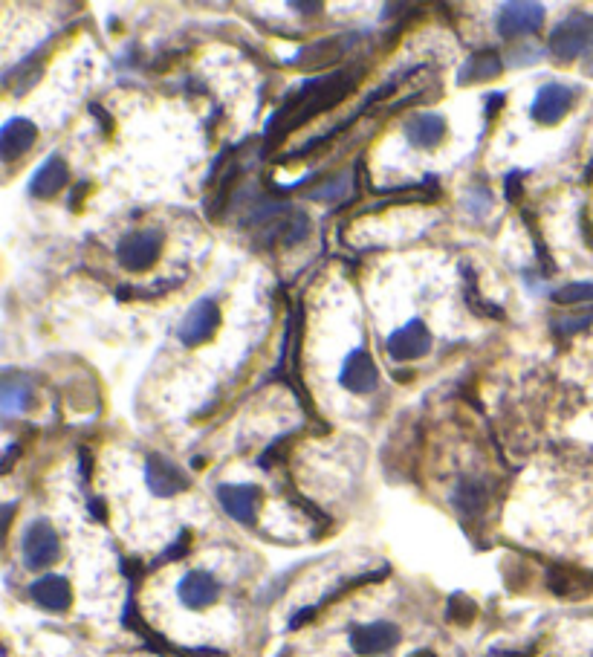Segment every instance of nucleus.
<instances>
[{
    "mask_svg": "<svg viewBox=\"0 0 593 657\" xmlns=\"http://www.w3.org/2000/svg\"><path fill=\"white\" fill-rule=\"evenodd\" d=\"M29 594H32L35 603L41 605V608H47V611H67V608H70V600H73L70 582H67L64 576L55 574L41 576L38 582H32Z\"/></svg>",
    "mask_w": 593,
    "mask_h": 657,
    "instance_id": "2eb2a0df",
    "label": "nucleus"
},
{
    "mask_svg": "<svg viewBox=\"0 0 593 657\" xmlns=\"http://www.w3.org/2000/svg\"><path fill=\"white\" fill-rule=\"evenodd\" d=\"M35 137H38V128L29 119H24V116L9 119L3 125V131H0V154H3V160L12 163L21 154H27L29 148L35 145Z\"/></svg>",
    "mask_w": 593,
    "mask_h": 657,
    "instance_id": "ddd939ff",
    "label": "nucleus"
},
{
    "mask_svg": "<svg viewBox=\"0 0 593 657\" xmlns=\"http://www.w3.org/2000/svg\"><path fill=\"white\" fill-rule=\"evenodd\" d=\"M70 180V168L61 157H50L47 163L35 171V177L29 180V194L32 197H55L67 186Z\"/></svg>",
    "mask_w": 593,
    "mask_h": 657,
    "instance_id": "dca6fc26",
    "label": "nucleus"
},
{
    "mask_svg": "<svg viewBox=\"0 0 593 657\" xmlns=\"http://www.w3.org/2000/svg\"><path fill=\"white\" fill-rule=\"evenodd\" d=\"M405 139L414 145V148H437L443 137H446V119L437 116V113H417L405 122Z\"/></svg>",
    "mask_w": 593,
    "mask_h": 657,
    "instance_id": "4468645a",
    "label": "nucleus"
},
{
    "mask_svg": "<svg viewBox=\"0 0 593 657\" xmlns=\"http://www.w3.org/2000/svg\"><path fill=\"white\" fill-rule=\"evenodd\" d=\"M588 325H593V310H585V313H567V316H559L553 322V333L562 336V339H570L576 336L579 330H585Z\"/></svg>",
    "mask_w": 593,
    "mask_h": 657,
    "instance_id": "6ab92c4d",
    "label": "nucleus"
},
{
    "mask_svg": "<svg viewBox=\"0 0 593 657\" xmlns=\"http://www.w3.org/2000/svg\"><path fill=\"white\" fill-rule=\"evenodd\" d=\"M544 24V6L541 3H504L498 12V32L504 38L533 35Z\"/></svg>",
    "mask_w": 593,
    "mask_h": 657,
    "instance_id": "423d86ee",
    "label": "nucleus"
},
{
    "mask_svg": "<svg viewBox=\"0 0 593 657\" xmlns=\"http://www.w3.org/2000/svg\"><path fill=\"white\" fill-rule=\"evenodd\" d=\"M593 44V18L591 15H570L550 35V53L559 61H573Z\"/></svg>",
    "mask_w": 593,
    "mask_h": 657,
    "instance_id": "f257e3e1",
    "label": "nucleus"
},
{
    "mask_svg": "<svg viewBox=\"0 0 593 657\" xmlns=\"http://www.w3.org/2000/svg\"><path fill=\"white\" fill-rule=\"evenodd\" d=\"M162 252V235L154 229H139L134 235H128L119 249H116V258L125 270L131 273H142V270H151L157 264Z\"/></svg>",
    "mask_w": 593,
    "mask_h": 657,
    "instance_id": "7ed1b4c3",
    "label": "nucleus"
},
{
    "mask_svg": "<svg viewBox=\"0 0 593 657\" xmlns=\"http://www.w3.org/2000/svg\"><path fill=\"white\" fill-rule=\"evenodd\" d=\"M339 383L345 385L353 394H371L379 383V371L374 356L368 351H351L342 362Z\"/></svg>",
    "mask_w": 593,
    "mask_h": 657,
    "instance_id": "0eeeda50",
    "label": "nucleus"
},
{
    "mask_svg": "<svg viewBox=\"0 0 593 657\" xmlns=\"http://www.w3.org/2000/svg\"><path fill=\"white\" fill-rule=\"evenodd\" d=\"M585 177H588V180H593V163L588 165V171H585Z\"/></svg>",
    "mask_w": 593,
    "mask_h": 657,
    "instance_id": "bb28decb",
    "label": "nucleus"
},
{
    "mask_svg": "<svg viewBox=\"0 0 593 657\" xmlns=\"http://www.w3.org/2000/svg\"><path fill=\"white\" fill-rule=\"evenodd\" d=\"M0 403H3V411L6 414H15L27 406V388L24 385H3V394H0Z\"/></svg>",
    "mask_w": 593,
    "mask_h": 657,
    "instance_id": "4be33fe9",
    "label": "nucleus"
},
{
    "mask_svg": "<svg viewBox=\"0 0 593 657\" xmlns=\"http://www.w3.org/2000/svg\"><path fill=\"white\" fill-rule=\"evenodd\" d=\"M21 553H24V562L32 571H41V568H50L58 553H61V545H58V533L50 521L38 519L32 521L24 533V542H21Z\"/></svg>",
    "mask_w": 593,
    "mask_h": 657,
    "instance_id": "f03ea898",
    "label": "nucleus"
},
{
    "mask_svg": "<svg viewBox=\"0 0 593 657\" xmlns=\"http://www.w3.org/2000/svg\"><path fill=\"white\" fill-rule=\"evenodd\" d=\"M177 594L186 608H206L220 597V585H217L215 576L206 574V571H189L180 579Z\"/></svg>",
    "mask_w": 593,
    "mask_h": 657,
    "instance_id": "f8f14e48",
    "label": "nucleus"
},
{
    "mask_svg": "<svg viewBox=\"0 0 593 657\" xmlns=\"http://www.w3.org/2000/svg\"><path fill=\"white\" fill-rule=\"evenodd\" d=\"M400 643V629L391 623H368V626H356L351 634V646L356 655L374 657L391 652Z\"/></svg>",
    "mask_w": 593,
    "mask_h": 657,
    "instance_id": "6e6552de",
    "label": "nucleus"
},
{
    "mask_svg": "<svg viewBox=\"0 0 593 657\" xmlns=\"http://www.w3.org/2000/svg\"><path fill=\"white\" fill-rule=\"evenodd\" d=\"M15 452H18V449H15V446H12V449H9V452H6V461H3V472H6V469H9V466H12V461H15Z\"/></svg>",
    "mask_w": 593,
    "mask_h": 657,
    "instance_id": "a878e982",
    "label": "nucleus"
},
{
    "mask_svg": "<svg viewBox=\"0 0 593 657\" xmlns=\"http://www.w3.org/2000/svg\"><path fill=\"white\" fill-rule=\"evenodd\" d=\"M501 76V58L492 53V50H484V53H475L458 73L460 84H475V82H489Z\"/></svg>",
    "mask_w": 593,
    "mask_h": 657,
    "instance_id": "f3484780",
    "label": "nucleus"
},
{
    "mask_svg": "<svg viewBox=\"0 0 593 657\" xmlns=\"http://www.w3.org/2000/svg\"><path fill=\"white\" fill-rule=\"evenodd\" d=\"M385 351L394 362H408V359H420L432 351V333L426 328L423 319H411L405 328L394 330L385 342Z\"/></svg>",
    "mask_w": 593,
    "mask_h": 657,
    "instance_id": "20e7f679",
    "label": "nucleus"
},
{
    "mask_svg": "<svg viewBox=\"0 0 593 657\" xmlns=\"http://www.w3.org/2000/svg\"><path fill=\"white\" fill-rule=\"evenodd\" d=\"M475 614H478V608H475V603H472L469 597H463V594H455V597L449 600V608H446V617H449L452 623H458V626L472 623Z\"/></svg>",
    "mask_w": 593,
    "mask_h": 657,
    "instance_id": "aec40b11",
    "label": "nucleus"
},
{
    "mask_svg": "<svg viewBox=\"0 0 593 657\" xmlns=\"http://www.w3.org/2000/svg\"><path fill=\"white\" fill-rule=\"evenodd\" d=\"M417 657H434V655H432V652H420V655H417Z\"/></svg>",
    "mask_w": 593,
    "mask_h": 657,
    "instance_id": "cd10ccee",
    "label": "nucleus"
},
{
    "mask_svg": "<svg viewBox=\"0 0 593 657\" xmlns=\"http://www.w3.org/2000/svg\"><path fill=\"white\" fill-rule=\"evenodd\" d=\"M573 105V93H570V87L565 84H544L539 90V96H536V102H533V119L539 122V125H556V122H562L565 119V113Z\"/></svg>",
    "mask_w": 593,
    "mask_h": 657,
    "instance_id": "9d476101",
    "label": "nucleus"
},
{
    "mask_svg": "<svg viewBox=\"0 0 593 657\" xmlns=\"http://www.w3.org/2000/svg\"><path fill=\"white\" fill-rule=\"evenodd\" d=\"M486 498H489L486 487L481 481H475V478L460 481L458 490H455V504H458V510L463 516H478V513H484Z\"/></svg>",
    "mask_w": 593,
    "mask_h": 657,
    "instance_id": "a211bd4d",
    "label": "nucleus"
},
{
    "mask_svg": "<svg viewBox=\"0 0 593 657\" xmlns=\"http://www.w3.org/2000/svg\"><path fill=\"white\" fill-rule=\"evenodd\" d=\"M258 498L261 490L258 487H249V484H223L217 490V501L220 507L241 524H249L255 519V510H258Z\"/></svg>",
    "mask_w": 593,
    "mask_h": 657,
    "instance_id": "9b49d317",
    "label": "nucleus"
},
{
    "mask_svg": "<svg viewBox=\"0 0 593 657\" xmlns=\"http://www.w3.org/2000/svg\"><path fill=\"white\" fill-rule=\"evenodd\" d=\"M553 302L556 304H582L593 302V284L591 281H582V284H567L559 293H553Z\"/></svg>",
    "mask_w": 593,
    "mask_h": 657,
    "instance_id": "412c9836",
    "label": "nucleus"
},
{
    "mask_svg": "<svg viewBox=\"0 0 593 657\" xmlns=\"http://www.w3.org/2000/svg\"><path fill=\"white\" fill-rule=\"evenodd\" d=\"M296 12H322V3H293Z\"/></svg>",
    "mask_w": 593,
    "mask_h": 657,
    "instance_id": "393cba45",
    "label": "nucleus"
},
{
    "mask_svg": "<svg viewBox=\"0 0 593 657\" xmlns=\"http://www.w3.org/2000/svg\"><path fill=\"white\" fill-rule=\"evenodd\" d=\"M521 180H524L521 174H510L507 177V197L510 200H521Z\"/></svg>",
    "mask_w": 593,
    "mask_h": 657,
    "instance_id": "b1692460",
    "label": "nucleus"
},
{
    "mask_svg": "<svg viewBox=\"0 0 593 657\" xmlns=\"http://www.w3.org/2000/svg\"><path fill=\"white\" fill-rule=\"evenodd\" d=\"M220 328V307L212 299H200L191 307L180 325V342L186 348H197L203 345L209 336H215V330Z\"/></svg>",
    "mask_w": 593,
    "mask_h": 657,
    "instance_id": "39448f33",
    "label": "nucleus"
},
{
    "mask_svg": "<svg viewBox=\"0 0 593 657\" xmlns=\"http://www.w3.org/2000/svg\"><path fill=\"white\" fill-rule=\"evenodd\" d=\"M186 550H189V533H183V536H180V542H177L174 548L168 550V553H162L160 562H168V559H177V556H183Z\"/></svg>",
    "mask_w": 593,
    "mask_h": 657,
    "instance_id": "5701e85b",
    "label": "nucleus"
},
{
    "mask_svg": "<svg viewBox=\"0 0 593 657\" xmlns=\"http://www.w3.org/2000/svg\"><path fill=\"white\" fill-rule=\"evenodd\" d=\"M145 481H148L151 493L162 495V498L183 493L189 487V478L183 475V469L171 464L168 458H160V455H151L145 461Z\"/></svg>",
    "mask_w": 593,
    "mask_h": 657,
    "instance_id": "1a4fd4ad",
    "label": "nucleus"
},
{
    "mask_svg": "<svg viewBox=\"0 0 593 657\" xmlns=\"http://www.w3.org/2000/svg\"><path fill=\"white\" fill-rule=\"evenodd\" d=\"M588 70H591V73H593V67H588Z\"/></svg>",
    "mask_w": 593,
    "mask_h": 657,
    "instance_id": "c85d7f7f",
    "label": "nucleus"
}]
</instances>
